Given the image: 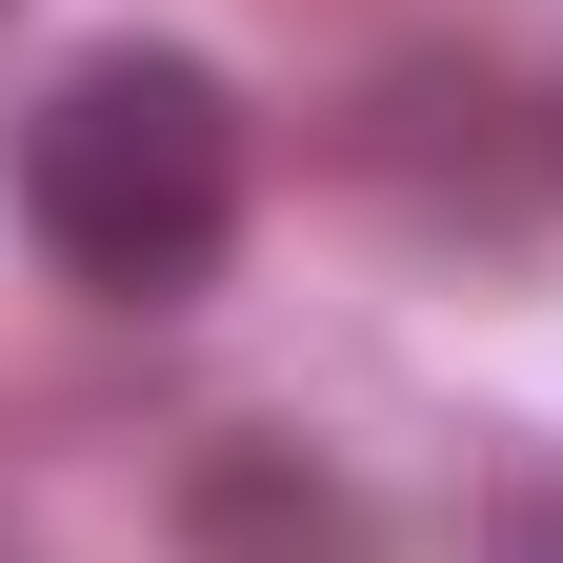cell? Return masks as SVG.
<instances>
[{"label": "cell", "mask_w": 563, "mask_h": 563, "mask_svg": "<svg viewBox=\"0 0 563 563\" xmlns=\"http://www.w3.org/2000/svg\"><path fill=\"white\" fill-rule=\"evenodd\" d=\"M21 242L81 302H201L242 242V101L181 41H101L21 101Z\"/></svg>", "instance_id": "obj_1"}, {"label": "cell", "mask_w": 563, "mask_h": 563, "mask_svg": "<svg viewBox=\"0 0 563 563\" xmlns=\"http://www.w3.org/2000/svg\"><path fill=\"white\" fill-rule=\"evenodd\" d=\"M181 523H201V563H363V523H342V483L302 443H222L181 483Z\"/></svg>", "instance_id": "obj_2"}]
</instances>
